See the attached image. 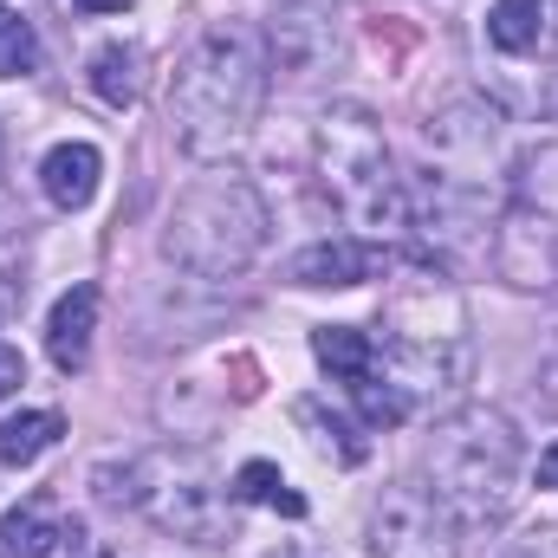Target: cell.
<instances>
[{
  "label": "cell",
  "mask_w": 558,
  "mask_h": 558,
  "mask_svg": "<svg viewBox=\"0 0 558 558\" xmlns=\"http://www.w3.org/2000/svg\"><path fill=\"white\" fill-rule=\"evenodd\" d=\"M267 92H274V59H267V39L241 20H215L195 52L182 59L175 72V92H169V124L175 143L195 156V162H228L241 156L260 111H267Z\"/></svg>",
  "instance_id": "6da1fadb"
},
{
  "label": "cell",
  "mask_w": 558,
  "mask_h": 558,
  "mask_svg": "<svg viewBox=\"0 0 558 558\" xmlns=\"http://www.w3.org/2000/svg\"><path fill=\"white\" fill-rule=\"evenodd\" d=\"M384 377L416 397H448L454 384H468L474 364V338H468V305L454 292V279L441 274H403L384 312V351H377Z\"/></svg>",
  "instance_id": "7a4b0ae2"
},
{
  "label": "cell",
  "mask_w": 558,
  "mask_h": 558,
  "mask_svg": "<svg viewBox=\"0 0 558 558\" xmlns=\"http://www.w3.org/2000/svg\"><path fill=\"white\" fill-rule=\"evenodd\" d=\"M520 435L500 410H461L428 441V494L454 513V526H494L513 513L520 494Z\"/></svg>",
  "instance_id": "3957f363"
},
{
  "label": "cell",
  "mask_w": 558,
  "mask_h": 558,
  "mask_svg": "<svg viewBox=\"0 0 558 558\" xmlns=\"http://www.w3.org/2000/svg\"><path fill=\"white\" fill-rule=\"evenodd\" d=\"M318 182L331 195V208L357 228V241H377L390 228H410V182L390 162L384 124L364 105H331L318 118Z\"/></svg>",
  "instance_id": "277c9868"
},
{
  "label": "cell",
  "mask_w": 558,
  "mask_h": 558,
  "mask_svg": "<svg viewBox=\"0 0 558 558\" xmlns=\"http://www.w3.org/2000/svg\"><path fill=\"white\" fill-rule=\"evenodd\" d=\"M267 228L274 221H267V202L254 195V182L208 175L175 202V215L162 228V254L202 279H228L254 267V254L267 247Z\"/></svg>",
  "instance_id": "5b68a950"
},
{
  "label": "cell",
  "mask_w": 558,
  "mask_h": 558,
  "mask_svg": "<svg viewBox=\"0 0 558 558\" xmlns=\"http://www.w3.org/2000/svg\"><path fill=\"white\" fill-rule=\"evenodd\" d=\"M494 267L526 292L558 286V143H533L507 169V202L494 215Z\"/></svg>",
  "instance_id": "8992f818"
},
{
  "label": "cell",
  "mask_w": 558,
  "mask_h": 558,
  "mask_svg": "<svg viewBox=\"0 0 558 558\" xmlns=\"http://www.w3.org/2000/svg\"><path fill=\"white\" fill-rule=\"evenodd\" d=\"M124 481L131 487H111L105 500L149 507L189 546H228L234 539V513H228V494L208 474V461H195V454H156V461H137Z\"/></svg>",
  "instance_id": "52a82bcc"
},
{
  "label": "cell",
  "mask_w": 558,
  "mask_h": 558,
  "mask_svg": "<svg viewBox=\"0 0 558 558\" xmlns=\"http://www.w3.org/2000/svg\"><path fill=\"white\" fill-rule=\"evenodd\" d=\"M454 533H461L454 513L428 487H416V481L384 487L377 507H371V520H364V539H371L377 558H454L461 553Z\"/></svg>",
  "instance_id": "ba28073f"
},
{
  "label": "cell",
  "mask_w": 558,
  "mask_h": 558,
  "mask_svg": "<svg viewBox=\"0 0 558 558\" xmlns=\"http://www.w3.org/2000/svg\"><path fill=\"white\" fill-rule=\"evenodd\" d=\"M267 59L292 85H312V78L338 72V59H344L338 7L331 0H286L274 13V33H267Z\"/></svg>",
  "instance_id": "9c48e42d"
},
{
  "label": "cell",
  "mask_w": 558,
  "mask_h": 558,
  "mask_svg": "<svg viewBox=\"0 0 558 558\" xmlns=\"http://www.w3.org/2000/svg\"><path fill=\"white\" fill-rule=\"evenodd\" d=\"M390 267V254L377 241H357V234H338V241H318V247H299L286 279L292 286H364Z\"/></svg>",
  "instance_id": "30bf717a"
},
{
  "label": "cell",
  "mask_w": 558,
  "mask_h": 558,
  "mask_svg": "<svg viewBox=\"0 0 558 558\" xmlns=\"http://www.w3.org/2000/svg\"><path fill=\"white\" fill-rule=\"evenodd\" d=\"M98 305H105V292H98L92 279L72 286V292L52 305V318H46V351H52L59 371H85V357H92V331H98Z\"/></svg>",
  "instance_id": "8fae6325"
},
{
  "label": "cell",
  "mask_w": 558,
  "mask_h": 558,
  "mask_svg": "<svg viewBox=\"0 0 558 558\" xmlns=\"http://www.w3.org/2000/svg\"><path fill=\"white\" fill-rule=\"evenodd\" d=\"M98 175H105V156H98L92 143H59V149H46V162H39V189H46V202L65 208V215L92 208Z\"/></svg>",
  "instance_id": "7c38bea8"
},
{
  "label": "cell",
  "mask_w": 558,
  "mask_h": 558,
  "mask_svg": "<svg viewBox=\"0 0 558 558\" xmlns=\"http://www.w3.org/2000/svg\"><path fill=\"white\" fill-rule=\"evenodd\" d=\"M59 539H78V526H65L46 500H26V507L0 513V558H52Z\"/></svg>",
  "instance_id": "4fadbf2b"
},
{
  "label": "cell",
  "mask_w": 558,
  "mask_h": 558,
  "mask_svg": "<svg viewBox=\"0 0 558 558\" xmlns=\"http://www.w3.org/2000/svg\"><path fill=\"white\" fill-rule=\"evenodd\" d=\"M546 39V0H494L487 13V46L500 59H526Z\"/></svg>",
  "instance_id": "5bb4252c"
},
{
  "label": "cell",
  "mask_w": 558,
  "mask_h": 558,
  "mask_svg": "<svg viewBox=\"0 0 558 558\" xmlns=\"http://www.w3.org/2000/svg\"><path fill=\"white\" fill-rule=\"evenodd\" d=\"M85 78H92V92L105 98V105H137L143 92V46H124V39H111V46H98L92 52V65H85Z\"/></svg>",
  "instance_id": "9a60e30c"
},
{
  "label": "cell",
  "mask_w": 558,
  "mask_h": 558,
  "mask_svg": "<svg viewBox=\"0 0 558 558\" xmlns=\"http://www.w3.org/2000/svg\"><path fill=\"white\" fill-rule=\"evenodd\" d=\"M312 351H318V364H325L338 384H357V377L377 371V344H371V331H357V325H318V331H312Z\"/></svg>",
  "instance_id": "2e32d148"
},
{
  "label": "cell",
  "mask_w": 558,
  "mask_h": 558,
  "mask_svg": "<svg viewBox=\"0 0 558 558\" xmlns=\"http://www.w3.org/2000/svg\"><path fill=\"white\" fill-rule=\"evenodd\" d=\"M59 435H65V416L59 410H26V416L0 422V461L7 468H33Z\"/></svg>",
  "instance_id": "e0dca14e"
},
{
  "label": "cell",
  "mask_w": 558,
  "mask_h": 558,
  "mask_svg": "<svg viewBox=\"0 0 558 558\" xmlns=\"http://www.w3.org/2000/svg\"><path fill=\"white\" fill-rule=\"evenodd\" d=\"M292 416H299V428H312V448H318V454H331L338 468H357V461L371 454V441H364L351 422L325 416V403H312V397H305V403H292Z\"/></svg>",
  "instance_id": "ac0fdd59"
},
{
  "label": "cell",
  "mask_w": 558,
  "mask_h": 558,
  "mask_svg": "<svg viewBox=\"0 0 558 558\" xmlns=\"http://www.w3.org/2000/svg\"><path fill=\"white\" fill-rule=\"evenodd\" d=\"M234 500H254V507H274V513H286V520H299L305 513V494H292L286 487V474H279L274 461H247L241 474H234V487H228Z\"/></svg>",
  "instance_id": "d6986e66"
},
{
  "label": "cell",
  "mask_w": 558,
  "mask_h": 558,
  "mask_svg": "<svg viewBox=\"0 0 558 558\" xmlns=\"http://www.w3.org/2000/svg\"><path fill=\"white\" fill-rule=\"evenodd\" d=\"M344 390L357 397V410H364L371 428H397V422L416 410V403H410V390H403V384H390L384 371H371V377H357V384H344Z\"/></svg>",
  "instance_id": "ffe728a7"
},
{
  "label": "cell",
  "mask_w": 558,
  "mask_h": 558,
  "mask_svg": "<svg viewBox=\"0 0 558 558\" xmlns=\"http://www.w3.org/2000/svg\"><path fill=\"white\" fill-rule=\"evenodd\" d=\"M33 65H39V33H33V20H20V13L0 7V78H26Z\"/></svg>",
  "instance_id": "44dd1931"
},
{
  "label": "cell",
  "mask_w": 558,
  "mask_h": 558,
  "mask_svg": "<svg viewBox=\"0 0 558 558\" xmlns=\"http://www.w3.org/2000/svg\"><path fill=\"white\" fill-rule=\"evenodd\" d=\"M20 384H26V364H20V351H13V344H0V403H7Z\"/></svg>",
  "instance_id": "7402d4cb"
},
{
  "label": "cell",
  "mask_w": 558,
  "mask_h": 558,
  "mask_svg": "<svg viewBox=\"0 0 558 558\" xmlns=\"http://www.w3.org/2000/svg\"><path fill=\"white\" fill-rule=\"evenodd\" d=\"M513 558H558V539H553V533H539L533 546H520V553H513Z\"/></svg>",
  "instance_id": "603a6c76"
},
{
  "label": "cell",
  "mask_w": 558,
  "mask_h": 558,
  "mask_svg": "<svg viewBox=\"0 0 558 558\" xmlns=\"http://www.w3.org/2000/svg\"><path fill=\"white\" fill-rule=\"evenodd\" d=\"M539 487H558V441L539 454Z\"/></svg>",
  "instance_id": "cb8c5ba5"
},
{
  "label": "cell",
  "mask_w": 558,
  "mask_h": 558,
  "mask_svg": "<svg viewBox=\"0 0 558 558\" xmlns=\"http://www.w3.org/2000/svg\"><path fill=\"white\" fill-rule=\"evenodd\" d=\"M78 7H92V13H124L131 0H78Z\"/></svg>",
  "instance_id": "d4e9b609"
}]
</instances>
